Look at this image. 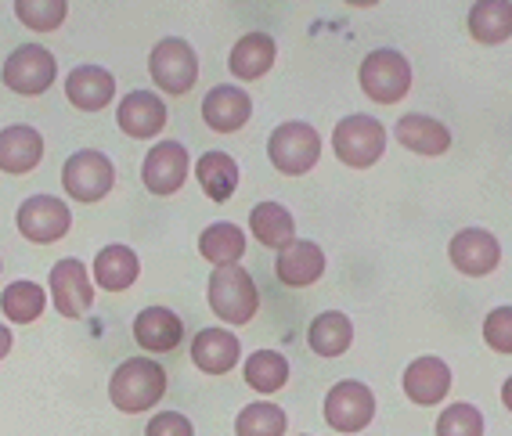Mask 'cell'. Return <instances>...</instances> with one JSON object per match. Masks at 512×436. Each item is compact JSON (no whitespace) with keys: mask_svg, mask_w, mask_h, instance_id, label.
<instances>
[{"mask_svg":"<svg viewBox=\"0 0 512 436\" xmlns=\"http://www.w3.org/2000/svg\"><path fill=\"white\" fill-rule=\"evenodd\" d=\"M307 343L318 357H339L347 354L350 343H354V321L343 314V310H325L311 321L307 328Z\"/></svg>","mask_w":512,"mask_h":436,"instance_id":"25","label":"cell"},{"mask_svg":"<svg viewBox=\"0 0 512 436\" xmlns=\"http://www.w3.org/2000/svg\"><path fill=\"white\" fill-rule=\"evenodd\" d=\"M253 116V101L242 87H231V83H220L213 87L206 98H202V119L213 134H235L242 130Z\"/></svg>","mask_w":512,"mask_h":436,"instance_id":"14","label":"cell"},{"mask_svg":"<svg viewBox=\"0 0 512 436\" xmlns=\"http://www.w3.org/2000/svg\"><path fill=\"white\" fill-rule=\"evenodd\" d=\"M141 260L130 246H105L94 256V282L109 292H123L138 282Z\"/></svg>","mask_w":512,"mask_h":436,"instance_id":"24","label":"cell"},{"mask_svg":"<svg viewBox=\"0 0 512 436\" xmlns=\"http://www.w3.org/2000/svg\"><path fill=\"white\" fill-rule=\"evenodd\" d=\"M145 436H195V426L181 411H159V415L148 422Z\"/></svg>","mask_w":512,"mask_h":436,"instance_id":"36","label":"cell"},{"mask_svg":"<svg viewBox=\"0 0 512 436\" xmlns=\"http://www.w3.org/2000/svg\"><path fill=\"white\" fill-rule=\"evenodd\" d=\"M404 397L419 404V408H433L448 397L451 390V368L440 357H415L404 368Z\"/></svg>","mask_w":512,"mask_h":436,"instance_id":"16","label":"cell"},{"mask_svg":"<svg viewBox=\"0 0 512 436\" xmlns=\"http://www.w3.org/2000/svg\"><path fill=\"white\" fill-rule=\"evenodd\" d=\"M15 15L22 26L37 29V33H51L65 22L69 4L65 0H15Z\"/></svg>","mask_w":512,"mask_h":436,"instance_id":"33","label":"cell"},{"mask_svg":"<svg viewBox=\"0 0 512 436\" xmlns=\"http://www.w3.org/2000/svg\"><path fill=\"white\" fill-rule=\"evenodd\" d=\"M47 307V296L37 282H11L8 289L0 292V310L4 318L15 321V325H29L37 321Z\"/></svg>","mask_w":512,"mask_h":436,"instance_id":"31","label":"cell"},{"mask_svg":"<svg viewBox=\"0 0 512 436\" xmlns=\"http://www.w3.org/2000/svg\"><path fill=\"white\" fill-rule=\"evenodd\" d=\"M267 159L275 163L278 173L285 177H303L311 173L321 159V137L311 123H300V119H289L282 127L271 130L267 137Z\"/></svg>","mask_w":512,"mask_h":436,"instance_id":"3","label":"cell"},{"mask_svg":"<svg viewBox=\"0 0 512 436\" xmlns=\"http://www.w3.org/2000/svg\"><path fill=\"white\" fill-rule=\"evenodd\" d=\"M148 73L156 80L159 91L174 94H188L199 80V55H195V47L181 37H166L152 47V55H148Z\"/></svg>","mask_w":512,"mask_h":436,"instance_id":"6","label":"cell"},{"mask_svg":"<svg viewBox=\"0 0 512 436\" xmlns=\"http://www.w3.org/2000/svg\"><path fill=\"white\" fill-rule=\"evenodd\" d=\"M451 264L466 278H487L494 267L502 264V242L484 228H462L448 246Z\"/></svg>","mask_w":512,"mask_h":436,"instance_id":"12","label":"cell"},{"mask_svg":"<svg viewBox=\"0 0 512 436\" xmlns=\"http://www.w3.org/2000/svg\"><path fill=\"white\" fill-rule=\"evenodd\" d=\"M134 339L148 354H170L184 339V325L174 310L166 307H148L134 318Z\"/></svg>","mask_w":512,"mask_h":436,"instance_id":"20","label":"cell"},{"mask_svg":"<svg viewBox=\"0 0 512 436\" xmlns=\"http://www.w3.org/2000/svg\"><path fill=\"white\" fill-rule=\"evenodd\" d=\"M116 123L127 137H138V141H148V137H159L166 127V105L159 94L152 91H130L127 98L119 101L116 109Z\"/></svg>","mask_w":512,"mask_h":436,"instance_id":"15","label":"cell"},{"mask_svg":"<svg viewBox=\"0 0 512 436\" xmlns=\"http://www.w3.org/2000/svg\"><path fill=\"white\" fill-rule=\"evenodd\" d=\"M62 188L65 195H73L76 202H101L116 188V166L105 152L94 148H80L65 159L62 166Z\"/></svg>","mask_w":512,"mask_h":436,"instance_id":"7","label":"cell"},{"mask_svg":"<svg viewBox=\"0 0 512 436\" xmlns=\"http://www.w3.org/2000/svg\"><path fill=\"white\" fill-rule=\"evenodd\" d=\"M44 159V137L26 123L0 130V170L4 173H33Z\"/></svg>","mask_w":512,"mask_h":436,"instance_id":"21","label":"cell"},{"mask_svg":"<svg viewBox=\"0 0 512 436\" xmlns=\"http://www.w3.org/2000/svg\"><path fill=\"white\" fill-rule=\"evenodd\" d=\"M249 228H253L256 242L267 249H285L296 242V220L293 213L278 202H260L249 213Z\"/></svg>","mask_w":512,"mask_h":436,"instance_id":"26","label":"cell"},{"mask_svg":"<svg viewBox=\"0 0 512 436\" xmlns=\"http://www.w3.org/2000/svg\"><path fill=\"white\" fill-rule=\"evenodd\" d=\"M65 98L83 112H101L116 98V76L101 65H76L73 73L65 76Z\"/></svg>","mask_w":512,"mask_h":436,"instance_id":"17","label":"cell"},{"mask_svg":"<svg viewBox=\"0 0 512 436\" xmlns=\"http://www.w3.org/2000/svg\"><path fill=\"white\" fill-rule=\"evenodd\" d=\"M275 274L278 282L289 285V289H307V285H314L325 274V253H321L318 242L300 238V242H293V246H285L278 253Z\"/></svg>","mask_w":512,"mask_h":436,"instance_id":"18","label":"cell"},{"mask_svg":"<svg viewBox=\"0 0 512 436\" xmlns=\"http://www.w3.org/2000/svg\"><path fill=\"white\" fill-rule=\"evenodd\" d=\"M303 436H307V433H303Z\"/></svg>","mask_w":512,"mask_h":436,"instance_id":"39","label":"cell"},{"mask_svg":"<svg viewBox=\"0 0 512 436\" xmlns=\"http://www.w3.org/2000/svg\"><path fill=\"white\" fill-rule=\"evenodd\" d=\"M166 393V368L148 357H130L112 372L109 379V400L123 415H141L156 408Z\"/></svg>","mask_w":512,"mask_h":436,"instance_id":"1","label":"cell"},{"mask_svg":"<svg viewBox=\"0 0 512 436\" xmlns=\"http://www.w3.org/2000/svg\"><path fill=\"white\" fill-rule=\"evenodd\" d=\"M58 76L55 55L40 44L15 47L4 62V87L15 94H26V98H37V94L51 91V83Z\"/></svg>","mask_w":512,"mask_h":436,"instance_id":"8","label":"cell"},{"mask_svg":"<svg viewBox=\"0 0 512 436\" xmlns=\"http://www.w3.org/2000/svg\"><path fill=\"white\" fill-rule=\"evenodd\" d=\"M15 224H19L22 238L37 242V246H51V242L69 235L73 213H69V206L58 195H29L19 206Z\"/></svg>","mask_w":512,"mask_h":436,"instance_id":"10","label":"cell"},{"mask_svg":"<svg viewBox=\"0 0 512 436\" xmlns=\"http://www.w3.org/2000/svg\"><path fill=\"white\" fill-rule=\"evenodd\" d=\"M195 177L213 202H228L238 188V163L228 152H202V159L195 163Z\"/></svg>","mask_w":512,"mask_h":436,"instance_id":"29","label":"cell"},{"mask_svg":"<svg viewBox=\"0 0 512 436\" xmlns=\"http://www.w3.org/2000/svg\"><path fill=\"white\" fill-rule=\"evenodd\" d=\"M188 148L181 141H156L141 163V181L152 195H174L188 181Z\"/></svg>","mask_w":512,"mask_h":436,"instance_id":"11","label":"cell"},{"mask_svg":"<svg viewBox=\"0 0 512 436\" xmlns=\"http://www.w3.org/2000/svg\"><path fill=\"white\" fill-rule=\"evenodd\" d=\"M242 357V343L235 332L228 328H202L199 336L192 339V361L199 372L206 375H224L231 372Z\"/></svg>","mask_w":512,"mask_h":436,"instance_id":"19","label":"cell"},{"mask_svg":"<svg viewBox=\"0 0 512 436\" xmlns=\"http://www.w3.org/2000/svg\"><path fill=\"white\" fill-rule=\"evenodd\" d=\"M246 386L256 393H278L289 382V361H285L278 350H256L246 357Z\"/></svg>","mask_w":512,"mask_h":436,"instance_id":"30","label":"cell"},{"mask_svg":"<svg viewBox=\"0 0 512 436\" xmlns=\"http://www.w3.org/2000/svg\"><path fill=\"white\" fill-rule=\"evenodd\" d=\"M437 436H484V415L473 404H451L440 411Z\"/></svg>","mask_w":512,"mask_h":436,"instance_id":"34","label":"cell"},{"mask_svg":"<svg viewBox=\"0 0 512 436\" xmlns=\"http://www.w3.org/2000/svg\"><path fill=\"white\" fill-rule=\"evenodd\" d=\"M51 296L62 318H83L94 303V285L87 278V267L76 256H65L51 267Z\"/></svg>","mask_w":512,"mask_h":436,"instance_id":"13","label":"cell"},{"mask_svg":"<svg viewBox=\"0 0 512 436\" xmlns=\"http://www.w3.org/2000/svg\"><path fill=\"white\" fill-rule=\"evenodd\" d=\"M11 328L8 325H0V357H8V350H11Z\"/></svg>","mask_w":512,"mask_h":436,"instance_id":"37","label":"cell"},{"mask_svg":"<svg viewBox=\"0 0 512 436\" xmlns=\"http://www.w3.org/2000/svg\"><path fill=\"white\" fill-rule=\"evenodd\" d=\"M275 55H278V47L267 33H246V37L231 47L228 69L235 80H260V76L275 65Z\"/></svg>","mask_w":512,"mask_h":436,"instance_id":"23","label":"cell"},{"mask_svg":"<svg viewBox=\"0 0 512 436\" xmlns=\"http://www.w3.org/2000/svg\"><path fill=\"white\" fill-rule=\"evenodd\" d=\"M206 300L210 310L228 325H249L260 310V289H256L253 274L242 267H213L210 285H206Z\"/></svg>","mask_w":512,"mask_h":436,"instance_id":"2","label":"cell"},{"mask_svg":"<svg viewBox=\"0 0 512 436\" xmlns=\"http://www.w3.org/2000/svg\"><path fill=\"white\" fill-rule=\"evenodd\" d=\"M285 426H289V418L278 404L256 400V404H246L238 411L235 436H285Z\"/></svg>","mask_w":512,"mask_h":436,"instance_id":"32","label":"cell"},{"mask_svg":"<svg viewBox=\"0 0 512 436\" xmlns=\"http://www.w3.org/2000/svg\"><path fill=\"white\" fill-rule=\"evenodd\" d=\"M357 80L375 105H397V101H404V94L412 91V65L394 47H379V51L365 55V62L357 69Z\"/></svg>","mask_w":512,"mask_h":436,"instance_id":"4","label":"cell"},{"mask_svg":"<svg viewBox=\"0 0 512 436\" xmlns=\"http://www.w3.org/2000/svg\"><path fill=\"white\" fill-rule=\"evenodd\" d=\"M502 404H505V408L512 411V375H509V379L502 382Z\"/></svg>","mask_w":512,"mask_h":436,"instance_id":"38","label":"cell"},{"mask_svg":"<svg viewBox=\"0 0 512 436\" xmlns=\"http://www.w3.org/2000/svg\"><path fill=\"white\" fill-rule=\"evenodd\" d=\"M332 148H336L339 163L354 166V170H365V166H375V159H383L386 127L375 116L354 112V116L336 123V130H332Z\"/></svg>","mask_w":512,"mask_h":436,"instance_id":"5","label":"cell"},{"mask_svg":"<svg viewBox=\"0 0 512 436\" xmlns=\"http://www.w3.org/2000/svg\"><path fill=\"white\" fill-rule=\"evenodd\" d=\"M199 253L202 260H210L213 267H235L242 256H246V235L242 228H235L231 220H217L202 231L199 238Z\"/></svg>","mask_w":512,"mask_h":436,"instance_id":"28","label":"cell"},{"mask_svg":"<svg viewBox=\"0 0 512 436\" xmlns=\"http://www.w3.org/2000/svg\"><path fill=\"white\" fill-rule=\"evenodd\" d=\"M394 134L415 155H444L451 148V130L440 119L422 116V112H408V116L397 119Z\"/></svg>","mask_w":512,"mask_h":436,"instance_id":"22","label":"cell"},{"mask_svg":"<svg viewBox=\"0 0 512 436\" xmlns=\"http://www.w3.org/2000/svg\"><path fill=\"white\" fill-rule=\"evenodd\" d=\"M484 343L494 354H512V307H498L484 321Z\"/></svg>","mask_w":512,"mask_h":436,"instance_id":"35","label":"cell"},{"mask_svg":"<svg viewBox=\"0 0 512 436\" xmlns=\"http://www.w3.org/2000/svg\"><path fill=\"white\" fill-rule=\"evenodd\" d=\"M466 22L480 44H505L512 37V0H476Z\"/></svg>","mask_w":512,"mask_h":436,"instance_id":"27","label":"cell"},{"mask_svg":"<svg viewBox=\"0 0 512 436\" xmlns=\"http://www.w3.org/2000/svg\"><path fill=\"white\" fill-rule=\"evenodd\" d=\"M375 418V393L368 390L365 382L347 379L336 382L325 397V422L336 433H361L365 426H372Z\"/></svg>","mask_w":512,"mask_h":436,"instance_id":"9","label":"cell"}]
</instances>
